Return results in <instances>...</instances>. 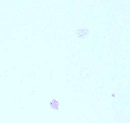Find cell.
Listing matches in <instances>:
<instances>
[{"mask_svg": "<svg viewBox=\"0 0 130 123\" xmlns=\"http://www.w3.org/2000/svg\"><path fill=\"white\" fill-rule=\"evenodd\" d=\"M88 33V31L86 29H80L77 31V35L81 38H85Z\"/></svg>", "mask_w": 130, "mask_h": 123, "instance_id": "obj_1", "label": "cell"}, {"mask_svg": "<svg viewBox=\"0 0 130 123\" xmlns=\"http://www.w3.org/2000/svg\"><path fill=\"white\" fill-rule=\"evenodd\" d=\"M50 107L54 110H58L59 108V102L55 99H53L50 102Z\"/></svg>", "mask_w": 130, "mask_h": 123, "instance_id": "obj_2", "label": "cell"}]
</instances>
